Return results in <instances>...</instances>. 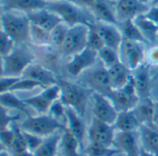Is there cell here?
I'll list each match as a JSON object with an SVG mask.
<instances>
[{
	"mask_svg": "<svg viewBox=\"0 0 158 156\" xmlns=\"http://www.w3.org/2000/svg\"><path fill=\"white\" fill-rule=\"evenodd\" d=\"M0 104L6 109H12L19 112H23L24 114L30 116L31 114L28 112L27 105L23 101V100H20L13 92H6L0 94Z\"/></svg>",
	"mask_w": 158,
	"mask_h": 156,
	"instance_id": "cell-30",
	"label": "cell"
},
{
	"mask_svg": "<svg viewBox=\"0 0 158 156\" xmlns=\"http://www.w3.org/2000/svg\"><path fill=\"white\" fill-rule=\"evenodd\" d=\"M3 9L1 7V5H0V28H1V23H2V16H3Z\"/></svg>",
	"mask_w": 158,
	"mask_h": 156,
	"instance_id": "cell-52",
	"label": "cell"
},
{
	"mask_svg": "<svg viewBox=\"0 0 158 156\" xmlns=\"http://www.w3.org/2000/svg\"><path fill=\"white\" fill-rule=\"evenodd\" d=\"M23 135H24V138H25V141H26L28 150H30L32 152H35L40 147V145L42 144L44 138H41V137H38L36 135H34L32 133L26 132L24 130H23Z\"/></svg>",
	"mask_w": 158,
	"mask_h": 156,
	"instance_id": "cell-42",
	"label": "cell"
},
{
	"mask_svg": "<svg viewBox=\"0 0 158 156\" xmlns=\"http://www.w3.org/2000/svg\"><path fill=\"white\" fill-rule=\"evenodd\" d=\"M89 24H77L69 28L60 50L64 56H73L88 47Z\"/></svg>",
	"mask_w": 158,
	"mask_h": 156,
	"instance_id": "cell-6",
	"label": "cell"
},
{
	"mask_svg": "<svg viewBox=\"0 0 158 156\" xmlns=\"http://www.w3.org/2000/svg\"><path fill=\"white\" fill-rule=\"evenodd\" d=\"M145 62L149 66H158V47H152L146 52Z\"/></svg>",
	"mask_w": 158,
	"mask_h": 156,
	"instance_id": "cell-45",
	"label": "cell"
},
{
	"mask_svg": "<svg viewBox=\"0 0 158 156\" xmlns=\"http://www.w3.org/2000/svg\"><path fill=\"white\" fill-rule=\"evenodd\" d=\"M0 1H1V0H0Z\"/></svg>",
	"mask_w": 158,
	"mask_h": 156,
	"instance_id": "cell-61",
	"label": "cell"
},
{
	"mask_svg": "<svg viewBox=\"0 0 158 156\" xmlns=\"http://www.w3.org/2000/svg\"><path fill=\"white\" fill-rule=\"evenodd\" d=\"M98 60V52L90 47L72 56L71 60L67 63V72L73 77L81 75L90 69Z\"/></svg>",
	"mask_w": 158,
	"mask_h": 156,
	"instance_id": "cell-10",
	"label": "cell"
},
{
	"mask_svg": "<svg viewBox=\"0 0 158 156\" xmlns=\"http://www.w3.org/2000/svg\"><path fill=\"white\" fill-rule=\"evenodd\" d=\"M20 118L19 114L11 115L9 113L8 109L0 104V129H4L10 127L14 122Z\"/></svg>",
	"mask_w": 158,
	"mask_h": 156,
	"instance_id": "cell-41",
	"label": "cell"
},
{
	"mask_svg": "<svg viewBox=\"0 0 158 156\" xmlns=\"http://www.w3.org/2000/svg\"><path fill=\"white\" fill-rule=\"evenodd\" d=\"M149 6L141 3L139 0H118L115 6V13L118 22L134 20L139 15L145 14Z\"/></svg>",
	"mask_w": 158,
	"mask_h": 156,
	"instance_id": "cell-13",
	"label": "cell"
},
{
	"mask_svg": "<svg viewBox=\"0 0 158 156\" xmlns=\"http://www.w3.org/2000/svg\"><path fill=\"white\" fill-rule=\"evenodd\" d=\"M118 113L133 110L139 102L137 95H130L122 89L112 90L108 97Z\"/></svg>",
	"mask_w": 158,
	"mask_h": 156,
	"instance_id": "cell-20",
	"label": "cell"
},
{
	"mask_svg": "<svg viewBox=\"0 0 158 156\" xmlns=\"http://www.w3.org/2000/svg\"><path fill=\"white\" fill-rule=\"evenodd\" d=\"M20 79V78L15 77H1L0 78V94H3L6 92L10 91L12 86Z\"/></svg>",
	"mask_w": 158,
	"mask_h": 156,
	"instance_id": "cell-44",
	"label": "cell"
},
{
	"mask_svg": "<svg viewBox=\"0 0 158 156\" xmlns=\"http://www.w3.org/2000/svg\"><path fill=\"white\" fill-rule=\"evenodd\" d=\"M82 147L75 137L68 130L64 128L61 131V138L60 143V156H81L80 151Z\"/></svg>",
	"mask_w": 158,
	"mask_h": 156,
	"instance_id": "cell-25",
	"label": "cell"
},
{
	"mask_svg": "<svg viewBox=\"0 0 158 156\" xmlns=\"http://www.w3.org/2000/svg\"><path fill=\"white\" fill-rule=\"evenodd\" d=\"M22 77L38 82L43 86L44 88L50 87L52 85H56L58 84L59 81L55 74L51 71L43 67L42 65L35 64V63L31 64L25 70Z\"/></svg>",
	"mask_w": 158,
	"mask_h": 156,
	"instance_id": "cell-19",
	"label": "cell"
},
{
	"mask_svg": "<svg viewBox=\"0 0 158 156\" xmlns=\"http://www.w3.org/2000/svg\"><path fill=\"white\" fill-rule=\"evenodd\" d=\"M139 156H155V154L150 152V151H147L145 150L144 149H142L140 147V153H139Z\"/></svg>",
	"mask_w": 158,
	"mask_h": 156,
	"instance_id": "cell-51",
	"label": "cell"
},
{
	"mask_svg": "<svg viewBox=\"0 0 158 156\" xmlns=\"http://www.w3.org/2000/svg\"><path fill=\"white\" fill-rule=\"evenodd\" d=\"M98 59L102 61L103 67L107 70L120 61L118 51L108 47H103L98 51Z\"/></svg>",
	"mask_w": 158,
	"mask_h": 156,
	"instance_id": "cell-32",
	"label": "cell"
},
{
	"mask_svg": "<svg viewBox=\"0 0 158 156\" xmlns=\"http://www.w3.org/2000/svg\"><path fill=\"white\" fill-rule=\"evenodd\" d=\"M90 10L97 22L110 23L117 26L118 20L116 17L115 10H114L110 4L105 0H96L95 4Z\"/></svg>",
	"mask_w": 158,
	"mask_h": 156,
	"instance_id": "cell-23",
	"label": "cell"
},
{
	"mask_svg": "<svg viewBox=\"0 0 158 156\" xmlns=\"http://www.w3.org/2000/svg\"><path fill=\"white\" fill-rule=\"evenodd\" d=\"M60 88V101L66 106L75 111L79 115L84 117L87 111L89 98L92 90L80 84L65 80H59Z\"/></svg>",
	"mask_w": 158,
	"mask_h": 156,
	"instance_id": "cell-1",
	"label": "cell"
},
{
	"mask_svg": "<svg viewBox=\"0 0 158 156\" xmlns=\"http://www.w3.org/2000/svg\"><path fill=\"white\" fill-rule=\"evenodd\" d=\"M117 27L119 28L123 39L130 40V41H135L139 42L144 45L149 44V42L146 40L139 27L136 25L133 20H126V21H121L118 22Z\"/></svg>",
	"mask_w": 158,
	"mask_h": 156,
	"instance_id": "cell-27",
	"label": "cell"
},
{
	"mask_svg": "<svg viewBox=\"0 0 158 156\" xmlns=\"http://www.w3.org/2000/svg\"><path fill=\"white\" fill-rule=\"evenodd\" d=\"M0 156H10V153L7 151V150H5L0 152Z\"/></svg>",
	"mask_w": 158,
	"mask_h": 156,
	"instance_id": "cell-53",
	"label": "cell"
},
{
	"mask_svg": "<svg viewBox=\"0 0 158 156\" xmlns=\"http://www.w3.org/2000/svg\"><path fill=\"white\" fill-rule=\"evenodd\" d=\"M94 25L102 39L104 46L118 51L123 41V36L119 28L116 25L100 22L94 23Z\"/></svg>",
	"mask_w": 158,
	"mask_h": 156,
	"instance_id": "cell-18",
	"label": "cell"
},
{
	"mask_svg": "<svg viewBox=\"0 0 158 156\" xmlns=\"http://www.w3.org/2000/svg\"><path fill=\"white\" fill-rule=\"evenodd\" d=\"M43 88V86L41 84H39L38 82H35L34 80L31 79H27V78H23L21 77L20 79L12 86V88H10V92H16V91H29V90H33L35 88Z\"/></svg>",
	"mask_w": 158,
	"mask_h": 156,
	"instance_id": "cell-39",
	"label": "cell"
},
{
	"mask_svg": "<svg viewBox=\"0 0 158 156\" xmlns=\"http://www.w3.org/2000/svg\"><path fill=\"white\" fill-rule=\"evenodd\" d=\"M140 147L155 154L158 151V130L151 125H141L138 130Z\"/></svg>",
	"mask_w": 158,
	"mask_h": 156,
	"instance_id": "cell-22",
	"label": "cell"
},
{
	"mask_svg": "<svg viewBox=\"0 0 158 156\" xmlns=\"http://www.w3.org/2000/svg\"><path fill=\"white\" fill-rule=\"evenodd\" d=\"M156 79H158V69H157V71H156L155 74H154V75H153V77H152V80H156Z\"/></svg>",
	"mask_w": 158,
	"mask_h": 156,
	"instance_id": "cell-58",
	"label": "cell"
},
{
	"mask_svg": "<svg viewBox=\"0 0 158 156\" xmlns=\"http://www.w3.org/2000/svg\"><path fill=\"white\" fill-rule=\"evenodd\" d=\"M154 109H155V102L151 98H147V99L139 100V102L133 109V112L137 116L140 125H147L153 126Z\"/></svg>",
	"mask_w": 158,
	"mask_h": 156,
	"instance_id": "cell-24",
	"label": "cell"
},
{
	"mask_svg": "<svg viewBox=\"0 0 158 156\" xmlns=\"http://www.w3.org/2000/svg\"><path fill=\"white\" fill-rule=\"evenodd\" d=\"M23 130L46 138L66 128V125L59 122L49 114H38L28 116L21 124Z\"/></svg>",
	"mask_w": 158,
	"mask_h": 156,
	"instance_id": "cell-3",
	"label": "cell"
},
{
	"mask_svg": "<svg viewBox=\"0 0 158 156\" xmlns=\"http://www.w3.org/2000/svg\"><path fill=\"white\" fill-rule=\"evenodd\" d=\"M151 6H155V5H158V0H152V1L150 3Z\"/></svg>",
	"mask_w": 158,
	"mask_h": 156,
	"instance_id": "cell-57",
	"label": "cell"
},
{
	"mask_svg": "<svg viewBox=\"0 0 158 156\" xmlns=\"http://www.w3.org/2000/svg\"><path fill=\"white\" fill-rule=\"evenodd\" d=\"M94 23H91L89 24V37H88V47L98 52L100 49H102L105 46L94 25Z\"/></svg>",
	"mask_w": 158,
	"mask_h": 156,
	"instance_id": "cell-36",
	"label": "cell"
},
{
	"mask_svg": "<svg viewBox=\"0 0 158 156\" xmlns=\"http://www.w3.org/2000/svg\"><path fill=\"white\" fill-rule=\"evenodd\" d=\"M3 11H17L25 14L46 9L48 3L45 0H1L0 1Z\"/></svg>",
	"mask_w": 158,
	"mask_h": 156,
	"instance_id": "cell-17",
	"label": "cell"
},
{
	"mask_svg": "<svg viewBox=\"0 0 158 156\" xmlns=\"http://www.w3.org/2000/svg\"><path fill=\"white\" fill-rule=\"evenodd\" d=\"M132 79L139 100L151 98L152 78L150 74V66L146 62L132 71Z\"/></svg>",
	"mask_w": 158,
	"mask_h": 156,
	"instance_id": "cell-15",
	"label": "cell"
},
{
	"mask_svg": "<svg viewBox=\"0 0 158 156\" xmlns=\"http://www.w3.org/2000/svg\"><path fill=\"white\" fill-rule=\"evenodd\" d=\"M114 147L124 156H139L140 143L138 132L116 131Z\"/></svg>",
	"mask_w": 158,
	"mask_h": 156,
	"instance_id": "cell-12",
	"label": "cell"
},
{
	"mask_svg": "<svg viewBox=\"0 0 158 156\" xmlns=\"http://www.w3.org/2000/svg\"><path fill=\"white\" fill-rule=\"evenodd\" d=\"M14 137H15V134L11 125L8 128L0 129V142L6 147V149L11 150V147L14 141Z\"/></svg>",
	"mask_w": 158,
	"mask_h": 156,
	"instance_id": "cell-43",
	"label": "cell"
},
{
	"mask_svg": "<svg viewBox=\"0 0 158 156\" xmlns=\"http://www.w3.org/2000/svg\"><path fill=\"white\" fill-rule=\"evenodd\" d=\"M31 40L39 46L52 45L50 32L31 23Z\"/></svg>",
	"mask_w": 158,
	"mask_h": 156,
	"instance_id": "cell-34",
	"label": "cell"
},
{
	"mask_svg": "<svg viewBox=\"0 0 158 156\" xmlns=\"http://www.w3.org/2000/svg\"><path fill=\"white\" fill-rule=\"evenodd\" d=\"M1 28L11 37L15 44H25L31 40V23L26 14L5 11L2 16Z\"/></svg>",
	"mask_w": 158,
	"mask_h": 156,
	"instance_id": "cell-2",
	"label": "cell"
},
{
	"mask_svg": "<svg viewBox=\"0 0 158 156\" xmlns=\"http://www.w3.org/2000/svg\"><path fill=\"white\" fill-rule=\"evenodd\" d=\"M48 114L62 123V120L66 121V106L61 102L60 100H58L51 105Z\"/></svg>",
	"mask_w": 158,
	"mask_h": 156,
	"instance_id": "cell-40",
	"label": "cell"
},
{
	"mask_svg": "<svg viewBox=\"0 0 158 156\" xmlns=\"http://www.w3.org/2000/svg\"><path fill=\"white\" fill-rule=\"evenodd\" d=\"M120 61L131 72L139 67L145 61L144 44L123 39L118 49Z\"/></svg>",
	"mask_w": 158,
	"mask_h": 156,
	"instance_id": "cell-7",
	"label": "cell"
},
{
	"mask_svg": "<svg viewBox=\"0 0 158 156\" xmlns=\"http://www.w3.org/2000/svg\"><path fill=\"white\" fill-rule=\"evenodd\" d=\"M116 129L114 125L106 124L96 118H92L88 128V138L89 143L98 144L105 147H114Z\"/></svg>",
	"mask_w": 158,
	"mask_h": 156,
	"instance_id": "cell-8",
	"label": "cell"
},
{
	"mask_svg": "<svg viewBox=\"0 0 158 156\" xmlns=\"http://www.w3.org/2000/svg\"><path fill=\"white\" fill-rule=\"evenodd\" d=\"M61 131L44 138L40 147L34 152L35 156H57L60 150Z\"/></svg>",
	"mask_w": 158,
	"mask_h": 156,
	"instance_id": "cell-28",
	"label": "cell"
},
{
	"mask_svg": "<svg viewBox=\"0 0 158 156\" xmlns=\"http://www.w3.org/2000/svg\"><path fill=\"white\" fill-rule=\"evenodd\" d=\"M26 15L32 24L48 32H51L58 24L62 23L61 19L48 8L27 13Z\"/></svg>",
	"mask_w": 158,
	"mask_h": 156,
	"instance_id": "cell-16",
	"label": "cell"
},
{
	"mask_svg": "<svg viewBox=\"0 0 158 156\" xmlns=\"http://www.w3.org/2000/svg\"><path fill=\"white\" fill-rule=\"evenodd\" d=\"M118 156H124V155H123L122 153H119V155H118Z\"/></svg>",
	"mask_w": 158,
	"mask_h": 156,
	"instance_id": "cell-59",
	"label": "cell"
},
{
	"mask_svg": "<svg viewBox=\"0 0 158 156\" xmlns=\"http://www.w3.org/2000/svg\"><path fill=\"white\" fill-rule=\"evenodd\" d=\"M7 150V149H6V147H5L1 142H0V152L3 151V150Z\"/></svg>",
	"mask_w": 158,
	"mask_h": 156,
	"instance_id": "cell-56",
	"label": "cell"
},
{
	"mask_svg": "<svg viewBox=\"0 0 158 156\" xmlns=\"http://www.w3.org/2000/svg\"><path fill=\"white\" fill-rule=\"evenodd\" d=\"M69 26L64 23L63 22L60 23V24H58L51 32H50V36H51V42H52V45L56 46V47H59L60 48L61 45H62V42L68 33V30H69Z\"/></svg>",
	"mask_w": 158,
	"mask_h": 156,
	"instance_id": "cell-37",
	"label": "cell"
},
{
	"mask_svg": "<svg viewBox=\"0 0 158 156\" xmlns=\"http://www.w3.org/2000/svg\"><path fill=\"white\" fill-rule=\"evenodd\" d=\"M133 21L149 43L154 42L157 39L158 25L147 19L144 14L136 17Z\"/></svg>",
	"mask_w": 158,
	"mask_h": 156,
	"instance_id": "cell-29",
	"label": "cell"
},
{
	"mask_svg": "<svg viewBox=\"0 0 158 156\" xmlns=\"http://www.w3.org/2000/svg\"><path fill=\"white\" fill-rule=\"evenodd\" d=\"M11 127L12 129L14 130V134H15V137H14V141H13V144H12V147H11V151L13 153V156L18 154V153H21L24 150H27V145H26V141H25V138H24V135H23V131L21 127V125H17L16 122H14L12 125H11Z\"/></svg>",
	"mask_w": 158,
	"mask_h": 156,
	"instance_id": "cell-33",
	"label": "cell"
},
{
	"mask_svg": "<svg viewBox=\"0 0 158 156\" xmlns=\"http://www.w3.org/2000/svg\"><path fill=\"white\" fill-rule=\"evenodd\" d=\"M66 127L75 137L83 149L86 138H88V127L84 117L69 107H66Z\"/></svg>",
	"mask_w": 158,
	"mask_h": 156,
	"instance_id": "cell-14",
	"label": "cell"
},
{
	"mask_svg": "<svg viewBox=\"0 0 158 156\" xmlns=\"http://www.w3.org/2000/svg\"><path fill=\"white\" fill-rule=\"evenodd\" d=\"M139 1L141 2V3H143V4H146V5H148L149 3H151L152 0H139Z\"/></svg>",
	"mask_w": 158,
	"mask_h": 156,
	"instance_id": "cell-54",
	"label": "cell"
},
{
	"mask_svg": "<svg viewBox=\"0 0 158 156\" xmlns=\"http://www.w3.org/2000/svg\"><path fill=\"white\" fill-rule=\"evenodd\" d=\"M34 60L35 55L28 47H15L4 58V76L21 78L25 70L34 63Z\"/></svg>",
	"mask_w": 158,
	"mask_h": 156,
	"instance_id": "cell-4",
	"label": "cell"
},
{
	"mask_svg": "<svg viewBox=\"0 0 158 156\" xmlns=\"http://www.w3.org/2000/svg\"><path fill=\"white\" fill-rule=\"evenodd\" d=\"M87 153L89 156H114L119 154V150L115 147H105L98 144L89 143Z\"/></svg>",
	"mask_w": 158,
	"mask_h": 156,
	"instance_id": "cell-35",
	"label": "cell"
},
{
	"mask_svg": "<svg viewBox=\"0 0 158 156\" xmlns=\"http://www.w3.org/2000/svg\"><path fill=\"white\" fill-rule=\"evenodd\" d=\"M23 101L27 106H30L35 111H36L38 114H48L51 105L54 103L50 101L42 92L34 97L25 99Z\"/></svg>",
	"mask_w": 158,
	"mask_h": 156,
	"instance_id": "cell-31",
	"label": "cell"
},
{
	"mask_svg": "<svg viewBox=\"0 0 158 156\" xmlns=\"http://www.w3.org/2000/svg\"><path fill=\"white\" fill-rule=\"evenodd\" d=\"M140 125L133 110L118 113V116L114 125L118 132H138Z\"/></svg>",
	"mask_w": 158,
	"mask_h": 156,
	"instance_id": "cell-26",
	"label": "cell"
},
{
	"mask_svg": "<svg viewBox=\"0 0 158 156\" xmlns=\"http://www.w3.org/2000/svg\"><path fill=\"white\" fill-rule=\"evenodd\" d=\"M83 80L86 85L85 87L91 89L92 92H98L108 97L113 90L108 70L104 67L89 71L86 75H84Z\"/></svg>",
	"mask_w": 158,
	"mask_h": 156,
	"instance_id": "cell-11",
	"label": "cell"
},
{
	"mask_svg": "<svg viewBox=\"0 0 158 156\" xmlns=\"http://www.w3.org/2000/svg\"><path fill=\"white\" fill-rule=\"evenodd\" d=\"M155 156H158V151H157V152L155 153Z\"/></svg>",
	"mask_w": 158,
	"mask_h": 156,
	"instance_id": "cell-60",
	"label": "cell"
},
{
	"mask_svg": "<svg viewBox=\"0 0 158 156\" xmlns=\"http://www.w3.org/2000/svg\"><path fill=\"white\" fill-rule=\"evenodd\" d=\"M4 76V57L0 55V78Z\"/></svg>",
	"mask_w": 158,
	"mask_h": 156,
	"instance_id": "cell-49",
	"label": "cell"
},
{
	"mask_svg": "<svg viewBox=\"0 0 158 156\" xmlns=\"http://www.w3.org/2000/svg\"><path fill=\"white\" fill-rule=\"evenodd\" d=\"M153 126L158 130V102H155L154 115H153Z\"/></svg>",
	"mask_w": 158,
	"mask_h": 156,
	"instance_id": "cell-48",
	"label": "cell"
},
{
	"mask_svg": "<svg viewBox=\"0 0 158 156\" xmlns=\"http://www.w3.org/2000/svg\"><path fill=\"white\" fill-rule=\"evenodd\" d=\"M144 15L147 19L158 25V5L151 6V8H149L148 11Z\"/></svg>",
	"mask_w": 158,
	"mask_h": 156,
	"instance_id": "cell-46",
	"label": "cell"
},
{
	"mask_svg": "<svg viewBox=\"0 0 158 156\" xmlns=\"http://www.w3.org/2000/svg\"><path fill=\"white\" fill-rule=\"evenodd\" d=\"M91 97L93 117L106 124L114 125L118 116V112L114 108L110 99L98 92H92Z\"/></svg>",
	"mask_w": 158,
	"mask_h": 156,
	"instance_id": "cell-9",
	"label": "cell"
},
{
	"mask_svg": "<svg viewBox=\"0 0 158 156\" xmlns=\"http://www.w3.org/2000/svg\"><path fill=\"white\" fill-rule=\"evenodd\" d=\"M48 3H53V2H59V1H64V0H45Z\"/></svg>",
	"mask_w": 158,
	"mask_h": 156,
	"instance_id": "cell-55",
	"label": "cell"
},
{
	"mask_svg": "<svg viewBox=\"0 0 158 156\" xmlns=\"http://www.w3.org/2000/svg\"><path fill=\"white\" fill-rule=\"evenodd\" d=\"M15 42L11 37L2 29L0 28V55L2 57L8 56L15 48Z\"/></svg>",
	"mask_w": 158,
	"mask_h": 156,
	"instance_id": "cell-38",
	"label": "cell"
},
{
	"mask_svg": "<svg viewBox=\"0 0 158 156\" xmlns=\"http://www.w3.org/2000/svg\"><path fill=\"white\" fill-rule=\"evenodd\" d=\"M14 156H35V153L27 150H24V151H23L21 153H18V154H16Z\"/></svg>",
	"mask_w": 158,
	"mask_h": 156,
	"instance_id": "cell-50",
	"label": "cell"
},
{
	"mask_svg": "<svg viewBox=\"0 0 158 156\" xmlns=\"http://www.w3.org/2000/svg\"><path fill=\"white\" fill-rule=\"evenodd\" d=\"M108 73L113 90H117L124 88L132 76V72L121 61L108 69Z\"/></svg>",
	"mask_w": 158,
	"mask_h": 156,
	"instance_id": "cell-21",
	"label": "cell"
},
{
	"mask_svg": "<svg viewBox=\"0 0 158 156\" xmlns=\"http://www.w3.org/2000/svg\"><path fill=\"white\" fill-rule=\"evenodd\" d=\"M73 4L76 5L79 8H89L91 9L95 4L96 0H69Z\"/></svg>",
	"mask_w": 158,
	"mask_h": 156,
	"instance_id": "cell-47",
	"label": "cell"
},
{
	"mask_svg": "<svg viewBox=\"0 0 158 156\" xmlns=\"http://www.w3.org/2000/svg\"><path fill=\"white\" fill-rule=\"evenodd\" d=\"M48 9L55 12L69 27L77 24H89L94 23L87 17L82 8L77 7L76 5L70 2L69 0L48 3Z\"/></svg>",
	"mask_w": 158,
	"mask_h": 156,
	"instance_id": "cell-5",
	"label": "cell"
}]
</instances>
